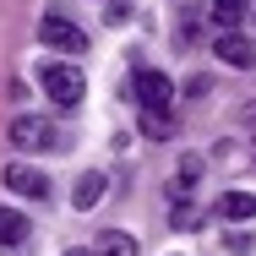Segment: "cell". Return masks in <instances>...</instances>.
<instances>
[{
  "label": "cell",
  "instance_id": "7c38bea8",
  "mask_svg": "<svg viewBox=\"0 0 256 256\" xmlns=\"http://www.w3.org/2000/svg\"><path fill=\"white\" fill-rule=\"evenodd\" d=\"M196 180H202V158L191 153V158H180V169H174V196H180V191H191Z\"/></svg>",
  "mask_w": 256,
  "mask_h": 256
},
{
  "label": "cell",
  "instance_id": "30bf717a",
  "mask_svg": "<svg viewBox=\"0 0 256 256\" xmlns=\"http://www.w3.org/2000/svg\"><path fill=\"white\" fill-rule=\"evenodd\" d=\"M28 240V218L16 207H0V246H22Z\"/></svg>",
  "mask_w": 256,
  "mask_h": 256
},
{
  "label": "cell",
  "instance_id": "9a60e30c",
  "mask_svg": "<svg viewBox=\"0 0 256 256\" xmlns=\"http://www.w3.org/2000/svg\"><path fill=\"white\" fill-rule=\"evenodd\" d=\"M66 256H93V251H88V246H71V251H66Z\"/></svg>",
  "mask_w": 256,
  "mask_h": 256
},
{
  "label": "cell",
  "instance_id": "6da1fadb",
  "mask_svg": "<svg viewBox=\"0 0 256 256\" xmlns=\"http://www.w3.org/2000/svg\"><path fill=\"white\" fill-rule=\"evenodd\" d=\"M38 82H44V93L54 104H82V88H88V76L76 71V66H66V60H44V71H38Z\"/></svg>",
  "mask_w": 256,
  "mask_h": 256
},
{
  "label": "cell",
  "instance_id": "7a4b0ae2",
  "mask_svg": "<svg viewBox=\"0 0 256 256\" xmlns=\"http://www.w3.org/2000/svg\"><path fill=\"white\" fill-rule=\"evenodd\" d=\"M38 38L60 54H82L88 50V33L76 28V22H66V16H44V28H38Z\"/></svg>",
  "mask_w": 256,
  "mask_h": 256
},
{
  "label": "cell",
  "instance_id": "277c9868",
  "mask_svg": "<svg viewBox=\"0 0 256 256\" xmlns=\"http://www.w3.org/2000/svg\"><path fill=\"white\" fill-rule=\"evenodd\" d=\"M0 180H6L16 196H33V202H38V196H50V174H38L33 164H6V169H0Z\"/></svg>",
  "mask_w": 256,
  "mask_h": 256
},
{
  "label": "cell",
  "instance_id": "5b68a950",
  "mask_svg": "<svg viewBox=\"0 0 256 256\" xmlns=\"http://www.w3.org/2000/svg\"><path fill=\"white\" fill-rule=\"evenodd\" d=\"M212 50H218V60H224V66H240V71H251V66H256V44L246 38V33H234V28H224Z\"/></svg>",
  "mask_w": 256,
  "mask_h": 256
},
{
  "label": "cell",
  "instance_id": "8992f818",
  "mask_svg": "<svg viewBox=\"0 0 256 256\" xmlns=\"http://www.w3.org/2000/svg\"><path fill=\"white\" fill-rule=\"evenodd\" d=\"M218 218L251 224V218H256V196H251V191H224V196H218Z\"/></svg>",
  "mask_w": 256,
  "mask_h": 256
},
{
  "label": "cell",
  "instance_id": "52a82bcc",
  "mask_svg": "<svg viewBox=\"0 0 256 256\" xmlns=\"http://www.w3.org/2000/svg\"><path fill=\"white\" fill-rule=\"evenodd\" d=\"M11 142H16V148H44V142H50V126H44L38 114H16Z\"/></svg>",
  "mask_w": 256,
  "mask_h": 256
},
{
  "label": "cell",
  "instance_id": "9c48e42d",
  "mask_svg": "<svg viewBox=\"0 0 256 256\" xmlns=\"http://www.w3.org/2000/svg\"><path fill=\"white\" fill-rule=\"evenodd\" d=\"M142 136L169 142V136H174V114H169V109H142Z\"/></svg>",
  "mask_w": 256,
  "mask_h": 256
},
{
  "label": "cell",
  "instance_id": "4fadbf2b",
  "mask_svg": "<svg viewBox=\"0 0 256 256\" xmlns=\"http://www.w3.org/2000/svg\"><path fill=\"white\" fill-rule=\"evenodd\" d=\"M240 16H246V0H212V22L218 28H234Z\"/></svg>",
  "mask_w": 256,
  "mask_h": 256
},
{
  "label": "cell",
  "instance_id": "3957f363",
  "mask_svg": "<svg viewBox=\"0 0 256 256\" xmlns=\"http://www.w3.org/2000/svg\"><path fill=\"white\" fill-rule=\"evenodd\" d=\"M131 93H136V104H142V109H169L174 82H169L164 71H136V76H131Z\"/></svg>",
  "mask_w": 256,
  "mask_h": 256
},
{
  "label": "cell",
  "instance_id": "5bb4252c",
  "mask_svg": "<svg viewBox=\"0 0 256 256\" xmlns=\"http://www.w3.org/2000/svg\"><path fill=\"white\" fill-rule=\"evenodd\" d=\"M169 224H174V229H196V224H202V212H196V207H174V218H169Z\"/></svg>",
  "mask_w": 256,
  "mask_h": 256
},
{
  "label": "cell",
  "instance_id": "8fae6325",
  "mask_svg": "<svg viewBox=\"0 0 256 256\" xmlns=\"http://www.w3.org/2000/svg\"><path fill=\"white\" fill-rule=\"evenodd\" d=\"M93 256H136V240H131V234H120V229H104Z\"/></svg>",
  "mask_w": 256,
  "mask_h": 256
},
{
  "label": "cell",
  "instance_id": "ba28073f",
  "mask_svg": "<svg viewBox=\"0 0 256 256\" xmlns=\"http://www.w3.org/2000/svg\"><path fill=\"white\" fill-rule=\"evenodd\" d=\"M104 191H109V180L93 169V174H82V180H76V196H71V202L88 212V207H98V202H104Z\"/></svg>",
  "mask_w": 256,
  "mask_h": 256
}]
</instances>
